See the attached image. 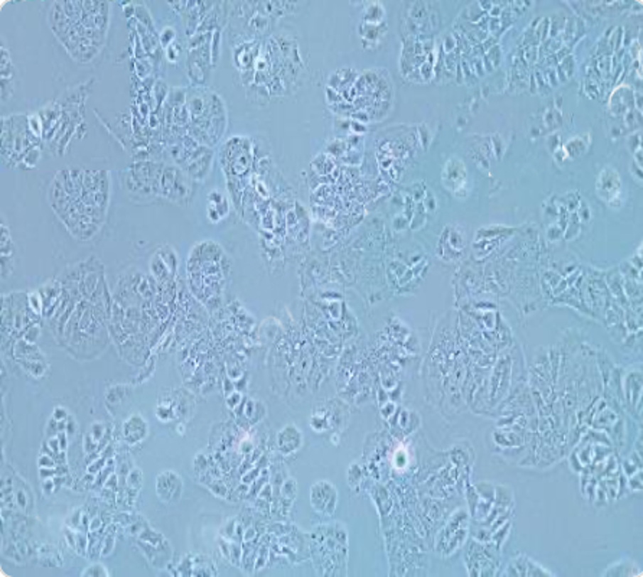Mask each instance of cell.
<instances>
[{
	"mask_svg": "<svg viewBox=\"0 0 643 577\" xmlns=\"http://www.w3.org/2000/svg\"><path fill=\"white\" fill-rule=\"evenodd\" d=\"M159 197L176 205H189L193 197V182L176 166H163Z\"/></svg>",
	"mask_w": 643,
	"mask_h": 577,
	"instance_id": "cell-4",
	"label": "cell"
},
{
	"mask_svg": "<svg viewBox=\"0 0 643 577\" xmlns=\"http://www.w3.org/2000/svg\"><path fill=\"white\" fill-rule=\"evenodd\" d=\"M634 574L640 576V568L629 557H623V559L609 564V567L603 571L605 577H609V576H616V577H625L626 576V577H629V576H634Z\"/></svg>",
	"mask_w": 643,
	"mask_h": 577,
	"instance_id": "cell-11",
	"label": "cell"
},
{
	"mask_svg": "<svg viewBox=\"0 0 643 577\" xmlns=\"http://www.w3.org/2000/svg\"><path fill=\"white\" fill-rule=\"evenodd\" d=\"M40 156H42L40 148H39V146H33V148L29 149L28 153L25 155V158H23L21 166L25 168V169H33V168L38 165Z\"/></svg>",
	"mask_w": 643,
	"mask_h": 577,
	"instance_id": "cell-15",
	"label": "cell"
},
{
	"mask_svg": "<svg viewBox=\"0 0 643 577\" xmlns=\"http://www.w3.org/2000/svg\"><path fill=\"white\" fill-rule=\"evenodd\" d=\"M65 417H67V411H65L63 407H57L55 411H54V419H55L57 421H61V420H64Z\"/></svg>",
	"mask_w": 643,
	"mask_h": 577,
	"instance_id": "cell-18",
	"label": "cell"
},
{
	"mask_svg": "<svg viewBox=\"0 0 643 577\" xmlns=\"http://www.w3.org/2000/svg\"><path fill=\"white\" fill-rule=\"evenodd\" d=\"M315 568L322 576H346L348 530L340 522L318 525L310 537Z\"/></svg>",
	"mask_w": 643,
	"mask_h": 577,
	"instance_id": "cell-1",
	"label": "cell"
},
{
	"mask_svg": "<svg viewBox=\"0 0 643 577\" xmlns=\"http://www.w3.org/2000/svg\"><path fill=\"white\" fill-rule=\"evenodd\" d=\"M28 129L35 137H43V122L39 113H32L28 116Z\"/></svg>",
	"mask_w": 643,
	"mask_h": 577,
	"instance_id": "cell-14",
	"label": "cell"
},
{
	"mask_svg": "<svg viewBox=\"0 0 643 577\" xmlns=\"http://www.w3.org/2000/svg\"><path fill=\"white\" fill-rule=\"evenodd\" d=\"M114 541H116L114 536H112V534L106 536V539L102 543V556L107 557L112 554V551L114 550Z\"/></svg>",
	"mask_w": 643,
	"mask_h": 577,
	"instance_id": "cell-17",
	"label": "cell"
},
{
	"mask_svg": "<svg viewBox=\"0 0 643 577\" xmlns=\"http://www.w3.org/2000/svg\"><path fill=\"white\" fill-rule=\"evenodd\" d=\"M156 494L166 504L179 502L183 494V479L173 470L162 472L156 478Z\"/></svg>",
	"mask_w": 643,
	"mask_h": 577,
	"instance_id": "cell-6",
	"label": "cell"
},
{
	"mask_svg": "<svg viewBox=\"0 0 643 577\" xmlns=\"http://www.w3.org/2000/svg\"><path fill=\"white\" fill-rule=\"evenodd\" d=\"M126 482H127L129 488H133L134 491H139L141 488V484H143V473H141V470L139 468L131 469L130 473L127 475Z\"/></svg>",
	"mask_w": 643,
	"mask_h": 577,
	"instance_id": "cell-16",
	"label": "cell"
},
{
	"mask_svg": "<svg viewBox=\"0 0 643 577\" xmlns=\"http://www.w3.org/2000/svg\"><path fill=\"white\" fill-rule=\"evenodd\" d=\"M38 556H39V559L45 557V560L40 561L42 564H48V566H61L63 564L60 551L54 546H49V544L42 546L38 551Z\"/></svg>",
	"mask_w": 643,
	"mask_h": 577,
	"instance_id": "cell-12",
	"label": "cell"
},
{
	"mask_svg": "<svg viewBox=\"0 0 643 577\" xmlns=\"http://www.w3.org/2000/svg\"><path fill=\"white\" fill-rule=\"evenodd\" d=\"M502 576H522V577H538V576H554L553 571L542 567L538 561L528 557L526 554H518L512 557L505 570L501 573Z\"/></svg>",
	"mask_w": 643,
	"mask_h": 577,
	"instance_id": "cell-7",
	"label": "cell"
},
{
	"mask_svg": "<svg viewBox=\"0 0 643 577\" xmlns=\"http://www.w3.org/2000/svg\"><path fill=\"white\" fill-rule=\"evenodd\" d=\"M149 435V423L141 414H131L123 423V436L129 445H136L143 442Z\"/></svg>",
	"mask_w": 643,
	"mask_h": 577,
	"instance_id": "cell-10",
	"label": "cell"
},
{
	"mask_svg": "<svg viewBox=\"0 0 643 577\" xmlns=\"http://www.w3.org/2000/svg\"><path fill=\"white\" fill-rule=\"evenodd\" d=\"M82 577H109L110 571L102 563H92L81 571Z\"/></svg>",
	"mask_w": 643,
	"mask_h": 577,
	"instance_id": "cell-13",
	"label": "cell"
},
{
	"mask_svg": "<svg viewBox=\"0 0 643 577\" xmlns=\"http://www.w3.org/2000/svg\"><path fill=\"white\" fill-rule=\"evenodd\" d=\"M469 536V515L465 509L455 511L436 536V551L441 557H450L465 544Z\"/></svg>",
	"mask_w": 643,
	"mask_h": 577,
	"instance_id": "cell-3",
	"label": "cell"
},
{
	"mask_svg": "<svg viewBox=\"0 0 643 577\" xmlns=\"http://www.w3.org/2000/svg\"><path fill=\"white\" fill-rule=\"evenodd\" d=\"M163 165L155 162H136L119 173L121 188L129 200L137 204L161 198V178Z\"/></svg>",
	"mask_w": 643,
	"mask_h": 577,
	"instance_id": "cell-2",
	"label": "cell"
},
{
	"mask_svg": "<svg viewBox=\"0 0 643 577\" xmlns=\"http://www.w3.org/2000/svg\"><path fill=\"white\" fill-rule=\"evenodd\" d=\"M339 501L337 490L329 480H318L310 488V504L313 509L323 515L332 517Z\"/></svg>",
	"mask_w": 643,
	"mask_h": 577,
	"instance_id": "cell-5",
	"label": "cell"
},
{
	"mask_svg": "<svg viewBox=\"0 0 643 577\" xmlns=\"http://www.w3.org/2000/svg\"><path fill=\"white\" fill-rule=\"evenodd\" d=\"M303 445V433L294 424H286L277 433V448L280 453L290 456L298 452Z\"/></svg>",
	"mask_w": 643,
	"mask_h": 577,
	"instance_id": "cell-8",
	"label": "cell"
},
{
	"mask_svg": "<svg viewBox=\"0 0 643 577\" xmlns=\"http://www.w3.org/2000/svg\"><path fill=\"white\" fill-rule=\"evenodd\" d=\"M620 186L622 180L613 168H606L598 179V192L609 204H615V200L620 197Z\"/></svg>",
	"mask_w": 643,
	"mask_h": 577,
	"instance_id": "cell-9",
	"label": "cell"
}]
</instances>
